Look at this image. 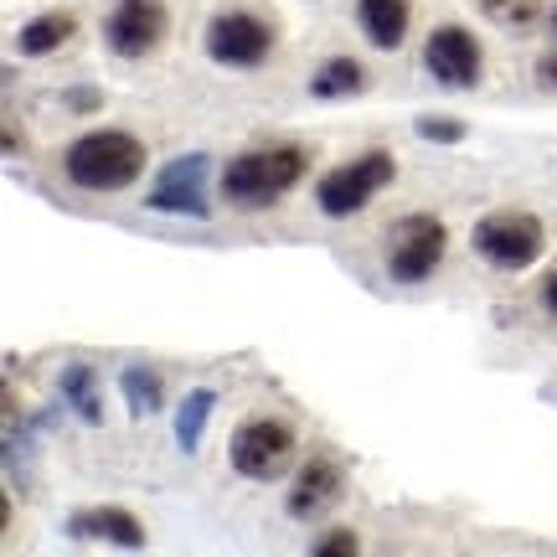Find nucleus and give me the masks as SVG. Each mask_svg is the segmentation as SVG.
<instances>
[{"label": "nucleus", "instance_id": "1", "mask_svg": "<svg viewBox=\"0 0 557 557\" xmlns=\"http://www.w3.org/2000/svg\"><path fill=\"white\" fill-rule=\"evenodd\" d=\"M305 171H310L305 145H263V150H248L222 171V197L233 207H274L305 181Z\"/></svg>", "mask_w": 557, "mask_h": 557}, {"label": "nucleus", "instance_id": "2", "mask_svg": "<svg viewBox=\"0 0 557 557\" xmlns=\"http://www.w3.org/2000/svg\"><path fill=\"white\" fill-rule=\"evenodd\" d=\"M62 171L78 191H124L145 176V145L129 129H94L67 145Z\"/></svg>", "mask_w": 557, "mask_h": 557}, {"label": "nucleus", "instance_id": "3", "mask_svg": "<svg viewBox=\"0 0 557 557\" xmlns=\"http://www.w3.org/2000/svg\"><path fill=\"white\" fill-rule=\"evenodd\" d=\"M398 176V160L387 150H367V156L336 165L331 176L315 186V201L325 218H357L361 207H372V197H382Z\"/></svg>", "mask_w": 557, "mask_h": 557}, {"label": "nucleus", "instance_id": "4", "mask_svg": "<svg viewBox=\"0 0 557 557\" xmlns=\"http://www.w3.org/2000/svg\"><path fill=\"white\" fill-rule=\"evenodd\" d=\"M295 438L299 434L289 418L253 413V418H243V429L233 434L227 459H233V470L248 480H274V475H284V465L295 459Z\"/></svg>", "mask_w": 557, "mask_h": 557}, {"label": "nucleus", "instance_id": "5", "mask_svg": "<svg viewBox=\"0 0 557 557\" xmlns=\"http://www.w3.org/2000/svg\"><path fill=\"white\" fill-rule=\"evenodd\" d=\"M444 248H449V227L434 212H408L387 233V274L398 284H423L444 263Z\"/></svg>", "mask_w": 557, "mask_h": 557}, {"label": "nucleus", "instance_id": "6", "mask_svg": "<svg viewBox=\"0 0 557 557\" xmlns=\"http://www.w3.org/2000/svg\"><path fill=\"white\" fill-rule=\"evenodd\" d=\"M542 248H547V227L532 212L506 207V212H491L475 222V253L491 259L496 269H532L542 259Z\"/></svg>", "mask_w": 557, "mask_h": 557}, {"label": "nucleus", "instance_id": "7", "mask_svg": "<svg viewBox=\"0 0 557 557\" xmlns=\"http://www.w3.org/2000/svg\"><path fill=\"white\" fill-rule=\"evenodd\" d=\"M269 47H274V32L253 11H218L207 26V58L222 67H259Z\"/></svg>", "mask_w": 557, "mask_h": 557}, {"label": "nucleus", "instance_id": "8", "mask_svg": "<svg viewBox=\"0 0 557 557\" xmlns=\"http://www.w3.org/2000/svg\"><path fill=\"white\" fill-rule=\"evenodd\" d=\"M171 32V16H165V5L160 0H120L109 21H103V41L120 52V58H150L160 41Z\"/></svg>", "mask_w": 557, "mask_h": 557}, {"label": "nucleus", "instance_id": "9", "mask_svg": "<svg viewBox=\"0 0 557 557\" xmlns=\"http://www.w3.org/2000/svg\"><path fill=\"white\" fill-rule=\"evenodd\" d=\"M423 67L449 88H475L480 73H485V52L465 26H434L423 41Z\"/></svg>", "mask_w": 557, "mask_h": 557}, {"label": "nucleus", "instance_id": "10", "mask_svg": "<svg viewBox=\"0 0 557 557\" xmlns=\"http://www.w3.org/2000/svg\"><path fill=\"white\" fill-rule=\"evenodd\" d=\"M341 491H346V475H341L336 459H325V455L305 459V465H299V475H295V485H289V517L295 521L325 517V511L341 500Z\"/></svg>", "mask_w": 557, "mask_h": 557}, {"label": "nucleus", "instance_id": "11", "mask_svg": "<svg viewBox=\"0 0 557 557\" xmlns=\"http://www.w3.org/2000/svg\"><path fill=\"white\" fill-rule=\"evenodd\" d=\"M357 21H361V32H367L372 47L393 52V47H403L408 26H413V0H361Z\"/></svg>", "mask_w": 557, "mask_h": 557}, {"label": "nucleus", "instance_id": "12", "mask_svg": "<svg viewBox=\"0 0 557 557\" xmlns=\"http://www.w3.org/2000/svg\"><path fill=\"white\" fill-rule=\"evenodd\" d=\"M73 532H78V537H103V542H114V547H145V527H139V517L135 511H124V506H94V511H78Z\"/></svg>", "mask_w": 557, "mask_h": 557}, {"label": "nucleus", "instance_id": "13", "mask_svg": "<svg viewBox=\"0 0 557 557\" xmlns=\"http://www.w3.org/2000/svg\"><path fill=\"white\" fill-rule=\"evenodd\" d=\"M73 32H78V16H73V11H41L37 21L21 26L16 47L26 58H47V52H58L62 41H73Z\"/></svg>", "mask_w": 557, "mask_h": 557}, {"label": "nucleus", "instance_id": "14", "mask_svg": "<svg viewBox=\"0 0 557 557\" xmlns=\"http://www.w3.org/2000/svg\"><path fill=\"white\" fill-rule=\"evenodd\" d=\"M197 171H201V160H181V165H171L165 181H160V191L150 201H156V207H171V212H191V218H201L207 201L197 197V181L186 186V176H197Z\"/></svg>", "mask_w": 557, "mask_h": 557}, {"label": "nucleus", "instance_id": "15", "mask_svg": "<svg viewBox=\"0 0 557 557\" xmlns=\"http://www.w3.org/2000/svg\"><path fill=\"white\" fill-rule=\"evenodd\" d=\"M361 88H367V73H361L357 58H331L315 78H310V94H315V99H351Z\"/></svg>", "mask_w": 557, "mask_h": 557}, {"label": "nucleus", "instance_id": "16", "mask_svg": "<svg viewBox=\"0 0 557 557\" xmlns=\"http://www.w3.org/2000/svg\"><path fill=\"white\" fill-rule=\"evenodd\" d=\"M480 11L500 26H511V32H527L542 21V0H480Z\"/></svg>", "mask_w": 557, "mask_h": 557}, {"label": "nucleus", "instance_id": "17", "mask_svg": "<svg viewBox=\"0 0 557 557\" xmlns=\"http://www.w3.org/2000/svg\"><path fill=\"white\" fill-rule=\"evenodd\" d=\"M207 413H212V393L207 387H197L191 398H186V408H181V418H176V434H181V444L191 449L201 438V423H207Z\"/></svg>", "mask_w": 557, "mask_h": 557}, {"label": "nucleus", "instance_id": "18", "mask_svg": "<svg viewBox=\"0 0 557 557\" xmlns=\"http://www.w3.org/2000/svg\"><path fill=\"white\" fill-rule=\"evenodd\" d=\"M310 553H315V557H341V553L357 557V553H361V537L341 527V532H325V537H315V547H310Z\"/></svg>", "mask_w": 557, "mask_h": 557}, {"label": "nucleus", "instance_id": "19", "mask_svg": "<svg viewBox=\"0 0 557 557\" xmlns=\"http://www.w3.org/2000/svg\"><path fill=\"white\" fill-rule=\"evenodd\" d=\"M124 387H129V403H135V408H160V382L156 377L129 372V377H124Z\"/></svg>", "mask_w": 557, "mask_h": 557}, {"label": "nucleus", "instance_id": "20", "mask_svg": "<svg viewBox=\"0 0 557 557\" xmlns=\"http://www.w3.org/2000/svg\"><path fill=\"white\" fill-rule=\"evenodd\" d=\"M418 135L423 139H465V124L459 120H434V114H429V120H418Z\"/></svg>", "mask_w": 557, "mask_h": 557}, {"label": "nucleus", "instance_id": "21", "mask_svg": "<svg viewBox=\"0 0 557 557\" xmlns=\"http://www.w3.org/2000/svg\"><path fill=\"white\" fill-rule=\"evenodd\" d=\"M537 83L547 88V94H557V52H553V58H542V62H537Z\"/></svg>", "mask_w": 557, "mask_h": 557}, {"label": "nucleus", "instance_id": "22", "mask_svg": "<svg viewBox=\"0 0 557 557\" xmlns=\"http://www.w3.org/2000/svg\"><path fill=\"white\" fill-rule=\"evenodd\" d=\"M542 299H547V310L557 315V269H553L547 278H542Z\"/></svg>", "mask_w": 557, "mask_h": 557}, {"label": "nucleus", "instance_id": "23", "mask_svg": "<svg viewBox=\"0 0 557 557\" xmlns=\"http://www.w3.org/2000/svg\"><path fill=\"white\" fill-rule=\"evenodd\" d=\"M553 32H557V16H553Z\"/></svg>", "mask_w": 557, "mask_h": 557}]
</instances>
